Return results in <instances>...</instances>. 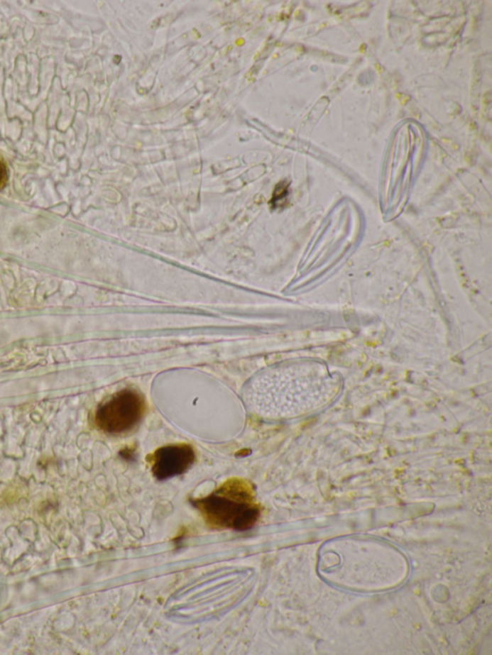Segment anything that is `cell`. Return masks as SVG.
Listing matches in <instances>:
<instances>
[{
  "label": "cell",
  "mask_w": 492,
  "mask_h": 655,
  "mask_svg": "<svg viewBox=\"0 0 492 655\" xmlns=\"http://www.w3.org/2000/svg\"><path fill=\"white\" fill-rule=\"evenodd\" d=\"M190 502L212 529L248 531L261 515L254 486L241 478H229L213 493Z\"/></svg>",
  "instance_id": "obj_1"
},
{
  "label": "cell",
  "mask_w": 492,
  "mask_h": 655,
  "mask_svg": "<svg viewBox=\"0 0 492 655\" xmlns=\"http://www.w3.org/2000/svg\"><path fill=\"white\" fill-rule=\"evenodd\" d=\"M146 410L143 394L133 388H125L99 404L94 422L106 434L116 436L129 433L141 423Z\"/></svg>",
  "instance_id": "obj_2"
},
{
  "label": "cell",
  "mask_w": 492,
  "mask_h": 655,
  "mask_svg": "<svg viewBox=\"0 0 492 655\" xmlns=\"http://www.w3.org/2000/svg\"><path fill=\"white\" fill-rule=\"evenodd\" d=\"M195 452L189 444L167 445L148 456L152 474L159 480L184 474L194 466Z\"/></svg>",
  "instance_id": "obj_3"
},
{
  "label": "cell",
  "mask_w": 492,
  "mask_h": 655,
  "mask_svg": "<svg viewBox=\"0 0 492 655\" xmlns=\"http://www.w3.org/2000/svg\"><path fill=\"white\" fill-rule=\"evenodd\" d=\"M288 194V186H285L284 183L279 184L276 187L275 192H274L273 200H271V204H273V208H276L278 206L280 201L284 199Z\"/></svg>",
  "instance_id": "obj_4"
},
{
  "label": "cell",
  "mask_w": 492,
  "mask_h": 655,
  "mask_svg": "<svg viewBox=\"0 0 492 655\" xmlns=\"http://www.w3.org/2000/svg\"><path fill=\"white\" fill-rule=\"evenodd\" d=\"M8 183V168L6 164L0 159V190L4 189Z\"/></svg>",
  "instance_id": "obj_5"
}]
</instances>
